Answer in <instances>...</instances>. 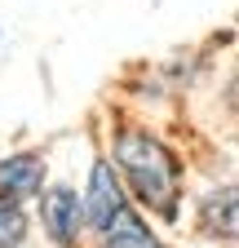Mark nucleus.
Returning <instances> with one entry per match:
<instances>
[{"mask_svg": "<svg viewBox=\"0 0 239 248\" xmlns=\"http://www.w3.org/2000/svg\"><path fill=\"white\" fill-rule=\"evenodd\" d=\"M115 164L124 173L129 191L160 217H177V195H182V169H177L173 151L142 133V129H120L115 133Z\"/></svg>", "mask_w": 239, "mask_h": 248, "instance_id": "obj_1", "label": "nucleus"}, {"mask_svg": "<svg viewBox=\"0 0 239 248\" xmlns=\"http://www.w3.org/2000/svg\"><path fill=\"white\" fill-rule=\"evenodd\" d=\"M195 222L213 239H239V182H226L217 191H208L195 208Z\"/></svg>", "mask_w": 239, "mask_h": 248, "instance_id": "obj_2", "label": "nucleus"}, {"mask_svg": "<svg viewBox=\"0 0 239 248\" xmlns=\"http://www.w3.org/2000/svg\"><path fill=\"white\" fill-rule=\"evenodd\" d=\"M124 204H129V200H124V191H120V182H115L111 164L98 160L93 173H89V191H84V222L93 226V231H102Z\"/></svg>", "mask_w": 239, "mask_h": 248, "instance_id": "obj_3", "label": "nucleus"}, {"mask_svg": "<svg viewBox=\"0 0 239 248\" xmlns=\"http://www.w3.org/2000/svg\"><path fill=\"white\" fill-rule=\"evenodd\" d=\"M40 217H45V231L53 235V244H75V235L84 226V204L75 200V191L53 186L40 200Z\"/></svg>", "mask_w": 239, "mask_h": 248, "instance_id": "obj_4", "label": "nucleus"}, {"mask_svg": "<svg viewBox=\"0 0 239 248\" xmlns=\"http://www.w3.org/2000/svg\"><path fill=\"white\" fill-rule=\"evenodd\" d=\"M40 182H45L40 155H9V160H0V200L22 204L27 195L40 191Z\"/></svg>", "mask_w": 239, "mask_h": 248, "instance_id": "obj_5", "label": "nucleus"}, {"mask_svg": "<svg viewBox=\"0 0 239 248\" xmlns=\"http://www.w3.org/2000/svg\"><path fill=\"white\" fill-rule=\"evenodd\" d=\"M98 239H102V248H164V244L155 239V231L146 226L129 204L120 208L102 231H98Z\"/></svg>", "mask_w": 239, "mask_h": 248, "instance_id": "obj_6", "label": "nucleus"}, {"mask_svg": "<svg viewBox=\"0 0 239 248\" xmlns=\"http://www.w3.org/2000/svg\"><path fill=\"white\" fill-rule=\"evenodd\" d=\"M27 235V217L14 200H0V248H18Z\"/></svg>", "mask_w": 239, "mask_h": 248, "instance_id": "obj_7", "label": "nucleus"}, {"mask_svg": "<svg viewBox=\"0 0 239 248\" xmlns=\"http://www.w3.org/2000/svg\"><path fill=\"white\" fill-rule=\"evenodd\" d=\"M230 107L239 111V71H235V80H230Z\"/></svg>", "mask_w": 239, "mask_h": 248, "instance_id": "obj_8", "label": "nucleus"}]
</instances>
